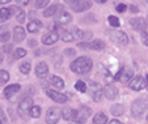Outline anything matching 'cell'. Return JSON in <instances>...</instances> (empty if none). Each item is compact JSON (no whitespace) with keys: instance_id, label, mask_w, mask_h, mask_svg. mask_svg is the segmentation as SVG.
I'll return each instance as SVG.
<instances>
[{"instance_id":"6da1fadb","label":"cell","mask_w":148,"mask_h":124,"mask_svg":"<svg viewBox=\"0 0 148 124\" xmlns=\"http://www.w3.org/2000/svg\"><path fill=\"white\" fill-rule=\"evenodd\" d=\"M93 67V61L88 56H80L77 58L75 61H72L70 65L71 71L75 72L77 74H84V73H88V72L92 69Z\"/></svg>"},{"instance_id":"7a4b0ae2","label":"cell","mask_w":148,"mask_h":124,"mask_svg":"<svg viewBox=\"0 0 148 124\" xmlns=\"http://www.w3.org/2000/svg\"><path fill=\"white\" fill-rule=\"evenodd\" d=\"M33 107V99L32 98H24L21 102L18 103V107H17V112L21 118L26 119L28 114H30V110Z\"/></svg>"},{"instance_id":"3957f363","label":"cell","mask_w":148,"mask_h":124,"mask_svg":"<svg viewBox=\"0 0 148 124\" xmlns=\"http://www.w3.org/2000/svg\"><path fill=\"white\" fill-rule=\"evenodd\" d=\"M147 106H148L147 101H144V99H136L131 106V115L134 118H140L142 114H144V111L147 110Z\"/></svg>"},{"instance_id":"277c9868","label":"cell","mask_w":148,"mask_h":124,"mask_svg":"<svg viewBox=\"0 0 148 124\" xmlns=\"http://www.w3.org/2000/svg\"><path fill=\"white\" fill-rule=\"evenodd\" d=\"M109 37L113 42L115 43L121 44V46H126V44L129 43V37L126 35L123 31H119V30H113L109 33Z\"/></svg>"},{"instance_id":"5b68a950","label":"cell","mask_w":148,"mask_h":124,"mask_svg":"<svg viewBox=\"0 0 148 124\" xmlns=\"http://www.w3.org/2000/svg\"><path fill=\"white\" fill-rule=\"evenodd\" d=\"M79 47H81V48H90V50H95V51H100V50L105 48L106 44H105L103 41L97 39V41H92V42H80V43H79Z\"/></svg>"},{"instance_id":"8992f818","label":"cell","mask_w":148,"mask_h":124,"mask_svg":"<svg viewBox=\"0 0 148 124\" xmlns=\"http://www.w3.org/2000/svg\"><path fill=\"white\" fill-rule=\"evenodd\" d=\"M90 114H92V110H90L89 107H87V106H81L80 108L77 110V116H76V123L77 124H83L87 121V119L90 116Z\"/></svg>"},{"instance_id":"52a82bcc","label":"cell","mask_w":148,"mask_h":124,"mask_svg":"<svg viewBox=\"0 0 148 124\" xmlns=\"http://www.w3.org/2000/svg\"><path fill=\"white\" fill-rule=\"evenodd\" d=\"M60 118V110L55 107L49 108L47 114H46V123L47 124H56Z\"/></svg>"},{"instance_id":"ba28073f","label":"cell","mask_w":148,"mask_h":124,"mask_svg":"<svg viewBox=\"0 0 148 124\" xmlns=\"http://www.w3.org/2000/svg\"><path fill=\"white\" fill-rule=\"evenodd\" d=\"M68 4L72 7V9L75 12H84V11H87V9H89L90 7H92V3H90V1H81V0L68 1Z\"/></svg>"},{"instance_id":"9c48e42d","label":"cell","mask_w":148,"mask_h":124,"mask_svg":"<svg viewBox=\"0 0 148 124\" xmlns=\"http://www.w3.org/2000/svg\"><path fill=\"white\" fill-rule=\"evenodd\" d=\"M46 94H47L53 101H55V102H58V103H66L67 102V99H68L66 94L58 93V91L51 90V89H46Z\"/></svg>"},{"instance_id":"30bf717a","label":"cell","mask_w":148,"mask_h":124,"mask_svg":"<svg viewBox=\"0 0 148 124\" xmlns=\"http://www.w3.org/2000/svg\"><path fill=\"white\" fill-rule=\"evenodd\" d=\"M130 88L132 89V90H142V89L147 88V84H145V80L142 77V76H136V77H134L131 81H130Z\"/></svg>"},{"instance_id":"8fae6325","label":"cell","mask_w":148,"mask_h":124,"mask_svg":"<svg viewBox=\"0 0 148 124\" xmlns=\"http://www.w3.org/2000/svg\"><path fill=\"white\" fill-rule=\"evenodd\" d=\"M89 86H90V91H92V98L93 101H96V102H100L101 98H102V90H101L100 85L96 82H93V81H89Z\"/></svg>"},{"instance_id":"7c38bea8","label":"cell","mask_w":148,"mask_h":124,"mask_svg":"<svg viewBox=\"0 0 148 124\" xmlns=\"http://www.w3.org/2000/svg\"><path fill=\"white\" fill-rule=\"evenodd\" d=\"M132 77V71L129 68H122L117 74H115V78L121 82H129V80Z\"/></svg>"},{"instance_id":"4fadbf2b","label":"cell","mask_w":148,"mask_h":124,"mask_svg":"<svg viewBox=\"0 0 148 124\" xmlns=\"http://www.w3.org/2000/svg\"><path fill=\"white\" fill-rule=\"evenodd\" d=\"M130 24H131L132 29H134V30H136V31L145 30V29H147V26H148L147 21H145L144 18H142V17H139V18H132L131 21H130Z\"/></svg>"},{"instance_id":"5bb4252c","label":"cell","mask_w":148,"mask_h":124,"mask_svg":"<svg viewBox=\"0 0 148 124\" xmlns=\"http://www.w3.org/2000/svg\"><path fill=\"white\" fill-rule=\"evenodd\" d=\"M72 17H71L70 13H67L66 11H60V13L56 14L55 17V22L58 25H66V24H70Z\"/></svg>"},{"instance_id":"9a60e30c","label":"cell","mask_w":148,"mask_h":124,"mask_svg":"<svg viewBox=\"0 0 148 124\" xmlns=\"http://www.w3.org/2000/svg\"><path fill=\"white\" fill-rule=\"evenodd\" d=\"M58 38H59V34L56 33V31H50V33L45 34V35L42 37V43L50 46V44L55 43V42L58 41Z\"/></svg>"},{"instance_id":"2e32d148","label":"cell","mask_w":148,"mask_h":124,"mask_svg":"<svg viewBox=\"0 0 148 124\" xmlns=\"http://www.w3.org/2000/svg\"><path fill=\"white\" fill-rule=\"evenodd\" d=\"M47 73H49L47 64L43 63V61H41V63L37 64V67H36V74H37V77L43 78V77H46V76H47Z\"/></svg>"},{"instance_id":"e0dca14e","label":"cell","mask_w":148,"mask_h":124,"mask_svg":"<svg viewBox=\"0 0 148 124\" xmlns=\"http://www.w3.org/2000/svg\"><path fill=\"white\" fill-rule=\"evenodd\" d=\"M103 94H105V97H106L108 99L113 101V99L117 98L118 90H117V88H115L114 85H106L105 86V89H103Z\"/></svg>"},{"instance_id":"ac0fdd59","label":"cell","mask_w":148,"mask_h":124,"mask_svg":"<svg viewBox=\"0 0 148 124\" xmlns=\"http://www.w3.org/2000/svg\"><path fill=\"white\" fill-rule=\"evenodd\" d=\"M71 33L73 34V38H75L76 41H85V39H89L90 37H92L90 33H85V31L80 30V29H76V28L72 29Z\"/></svg>"},{"instance_id":"d6986e66","label":"cell","mask_w":148,"mask_h":124,"mask_svg":"<svg viewBox=\"0 0 148 124\" xmlns=\"http://www.w3.org/2000/svg\"><path fill=\"white\" fill-rule=\"evenodd\" d=\"M20 89H21V86H20L18 84H12V85H8L5 89H4V97L8 98V99L12 98V95H14Z\"/></svg>"},{"instance_id":"ffe728a7","label":"cell","mask_w":148,"mask_h":124,"mask_svg":"<svg viewBox=\"0 0 148 124\" xmlns=\"http://www.w3.org/2000/svg\"><path fill=\"white\" fill-rule=\"evenodd\" d=\"M24 38H25V30H24V28L16 26L13 29V41L16 43H20V42L24 41Z\"/></svg>"},{"instance_id":"44dd1931","label":"cell","mask_w":148,"mask_h":124,"mask_svg":"<svg viewBox=\"0 0 148 124\" xmlns=\"http://www.w3.org/2000/svg\"><path fill=\"white\" fill-rule=\"evenodd\" d=\"M14 8H3L0 9V22H5L7 20L11 18V16L13 14Z\"/></svg>"},{"instance_id":"7402d4cb","label":"cell","mask_w":148,"mask_h":124,"mask_svg":"<svg viewBox=\"0 0 148 124\" xmlns=\"http://www.w3.org/2000/svg\"><path fill=\"white\" fill-rule=\"evenodd\" d=\"M76 116H77V110H72L70 107H66L63 110V118L66 120H76Z\"/></svg>"},{"instance_id":"603a6c76","label":"cell","mask_w":148,"mask_h":124,"mask_svg":"<svg viewBox=\"0 0 148 124\" xmlns=\"http://www.w3.org/2000/svg\"><path fill=\"white\" fill-rule=\"evenodd\" d=\"M50 84L55 89H63L64 88V81L62 80L59 76H51L50 77Z\"/></svg>"},{"instance_id":"cb8c5ba5","label":"cell","mask_w":148,"mask_h":124,"mask_svg":"<svg viewBox=\"0 0 148 124\" xmlns=\"http://www.w3.org/2000/svg\"><path fill=\"white\" fill-rule=\"evenodd\" d=\"M41 28H42V22L38 21V20H33V21H30L28 24V30L30 33H37Z\"/></svg>"},{"instance_id":"d4e9b609","label":"cell","mask_w":148,"mask_h":124,"mask_svg":"<svg viewBox=\"0 0 148 124\" xmlns=\"http://www.w3.org/2000/svg\"><path fill=\"white\" fill-rule=\"evenodd\" d=\"M59 9H62V7L59 5V4H54V5L49 7V8H46L45 11H43V16L45 17H51V16H54Z\"/></svg>"},{"instance_id":"484cf974","label":"cell","mask_w":148,"mask_h":124,"mask_svg":"<svg viewBox=\"0 0 148 124\" xmlns=\"http://www.w3.org/2000/svg\"><path fill=\"white\" fill-rule=\"evenodd\" d=\"M106 123H108V116L102 112H98L93 118V124H106Z\"/></svg>"},{"instance_id":"4316f807","label":"cell","mask_w":148,"mask_h":124,"mask_svg":"<svg viewBox=\"0 0 148 124\" xmlns=\"http://www.w3.org/2000/svg\"><path fill=\"white\" fill-rule=\"evenodd\" d=\"M110 111H112L113 115H117V116H121L125 114V107H123L122 105H114L112 108H110Z\"/></svg>"},{"instance_id":"83f0119b","label":"cell","mask_w":148,"mask_h":124,"mask_svg":"<svg viewBox=\"0 0 148 124\" xmlns=\"http://www.w3.org/2000/svg\"><path fill=\"white\" fill-rule=\"evenodd\" d=\"M14 12H16V18H17V21L23 24V22L25 21V13H24V9H21V8H14Z\"/></svg>"},{"instance_id":"f1b7e54d","label":"cell","mask_w":148,"mask_h":124,"mask_svg":"<svg viewBox=\"0 0 148 124\" xmlns=\"http://www.w3.org/2000/svg\"><path fill=\"white\" fill-rule=\"evenodd\" d=\"M75 89L79 90L80 93H85V91H87V84L84 82V81H76Z\"/></svg>"},{"instance_id":"f546056e","label":"cell","mask_w":148,"mask_h":124,"mask_svg":"<svg viewBox=\"0 0 148 124\" xmlns=\"http://www.w3.org/2000/svg\"><path fill=\"white\" fill-rule=\"evenodd\" d=\"M30 68H32V65L29 61H24V63L20 65V71H21V73H24V74H28L29 72H30Z\"/></svg>"},{"instance_id":"4dcf8cb0","label":"cell","mask_w":148,"mask_h":124,"mask_svg":"<svg viewBox=\"0 0 148 124\" xmlns=\"http://www.w3.org/2000/svg\"><path fill=\"white\" fill-rule=\"evenodd\" d=\"M62 39L64 42H72L75 41V38H73V34L71 33V31H63L62 33Z\"/></svg>"},{"instance_id":"1f68e13d","label":"cell","mask_w":148,"mask_h":124,"mask_svg":"<svg viewBox=\"0 0 148 124\" xmlns=\"http://www.w3.org/2000/svg\"><path fill=\"white\" fill-rule=\"evenodd\" d=\"M9 80V74L7 71L4 69H0V84H4V82H8Z\"/></svg>"},{"instance_id":"d6a6232c","label":"cell","mask_w":148,"mask_h":124,"mask_svg":"<svg viewBox=\"0 0 148 124\" xmlns=\"http://www.w3.org/2000/svg\"><path fill=\"white\" fill-rule=\"evenodd\" d=\"M26 55V51L24 48H17L14 50L13 52V59H20V58H24Z\"/></svg>"},{"instance_id":"836d02e7","label":"cell","mask_w":148,"mask_h":124,"mask_svg":"<svg viewBox=\"0 0 148 124\" xmlns=\"http://www.w3.org/2000/svg\"><path fill=\"white\" fill-rule=\"evenodd\" d=\"M39 115H41V107H38V106H33L30 110V116L32 118H39Z\"/></svg>"},{"instance_id":"e575fe53","label":"cell","mask_w":148,"mask_h":124,"mask_svg":"<svg viewBox=\"0 0 148 124\" xmlns=\"http://www.w3.org/2000/svg\"><path fill=\"white\" fill-rule=\"evenodd\" d=\"M108 20H109V24L112 25V26H114V28H119V25H121L119 20H118L115 16H109V18Z\"/></svg>"},{"instance_id":"d590c367","label":"cell","mask_w":148,"mask_h":124,"mask_svg":"<svg viewBox=\"0 0 148 124\" xmlns=\"http://www.w3.org/2000/svg\"><path fill=\"white\" fill-rule=\"evenodd\" d=\"M9 38H11V33H9V31H4V33H0V42L5 43V42L9 41Z\"/></svg>"},{"instance_id":"8d00e7d4","label":"cell","mask_w":148,"mask_h":124,"mask_svg":"<svg viewBox=\"0 0 148 124\" xmlns=\"http://www.w3.org/2000/svg\"><path fill=\"white\" fill-rule=\"evenodd\" d=\"M0 124H8V119H7L3 108H0Z\"/></svg>"},{"instance_id":"74e56055","label":"cell","mask_w":148,"mask_h":124,"mask_svg":"<svg viewBox=\"0 0 148 124\" xmlns=\"http://www.w3.org/2000/svg\"><path fill=\"white\" fill-rule=\"evenodd\" d=\"M47 4H49L47 0H42V1H38V0H37V1H34V5H36L37 8H45Z\"/></svg>"},{"instance_id":"f35d334b","label":"cell","mask_w":148,"mask_h":124,"mask_svg":"<svg viewBox=\"0 0 148 124\" xmlns=\"http://www.w3.org/2000/svg\"><path fill=\"white\" fill-rule=\"evenodd\" d=\"M126 9H127L126 4H118L117 8H115V11H117V12H121V13H122V12H125Z\"/></svg>"},{"instance_id":"ab89813d","label":"cell","mask_w":148,"mask_h":124,"mask_svg":"<svg viewBox=\"0 0 148 124\" xmlns=\"http://www.w3.org/2000/svg\"><path fill=\"white\" fill-rule=\"evenodd\" d=\"M142 41L145 46H148V31H145V33L142 34Z\"/></svg>"},{"instance_id":"60d3db41","label":"cell","mask_w":148,"mask_h":124,"mask_svg":"<svg viewBox=\"0 0 148 124\" xmlns=\"http://www.w3.org/2000/svg\"><path fill=\"white\" fill-rule=\"evenodd\" d=\"M64 54H66L67 56H73V55L76 54V51H75L73 48H67V50L64 51Z\"/></svg>"},{"instance_id":"b9f144b4","label":"cell","mask_w":148,"mask_h":124,"mask_svg":"<svg viewBox=\"0 0 148 124\" xmlns=\"http://www.w3.org/2000/svg\"><path fill=\"white\" fill-rule=\"evenodd\" d=\"M12 48H13V47H12L11 44H7V46H4L3 51H4V52H7V54H8V52H11V50H12Z\"/></svg>"},{"instance_id":"7bdbcfd3","label":"cell","mask_w":148,"mask_h":124,"mask_svg":"<svg viewBox=\"0 0 148 124\" xmlns=\"http://www.w3.org/2000/svg\"><path fill=\"white\" fill-rule=\"evenodd\" d=\"M130 11H131L132 13H136V12L139 11V9H138V7H136V5H131V7H130Z\"/></svg>"},{"instance_id":"ee69618b","label":"cell","mask_w":148,"mask_h":124,"mask_svg":"<svg viewBox=\"0 0 148 124\" xmlns=\"http://www.w3.org/2000/svg\"><path fill=\"white\" fill-rule=\"evenodd\" d=\"M36 44H37V42L34 41V39H29V46H30V47L36 46Z\"/></svg>"},{"instance_id":"f6af8a7d","label":"cell","mask_w":148,"mask_h":124,"mask_svg":"<svg viewBox=\"0 0 148 124\" xmlns=\"http://www.w3.org/2000/svg\"><path fill=\"white\" fill-rule=\"evenodd\" d=\"M109 124H123V123H122V121L115 120V119H114V120H110V123H109Z\"/></svg>"},{"instance_id":"bcb514c9","label":"cell","mask_w":148,"mask_h":124,"mask_svg":"<svg viewBox=\"0 0 148 124\" xmlns=\"http://www.w3.org/2000/svg\"><path fill=\"white\" fill-rule=\"evenodd\" d=\"M17 4H20V5H26V4H29V1H17Z\"/></svg>"},{"instance_id":"7dc6e473","label":"cell","mask_w":148,"mask_h":124,"mask_svg":"<svg viewBox=\"0 0 148 124\" xmlns=\"http://www.w3.org/2000/svg\"><path fill=\"white\" fill-rule=\"evenodd\" d=\"M9 0H0V4H8Z\"/></svg>"},{"instance_id":"c3c4849f","label":"cell","mask_w":148,"mask_h":124,"mask_svg":"<svg viewBox=\"0 0 148 124\" xmlns=\"http://www.w3.org/2000/svg\"><path fill=\"white\" fill-rule=\"evenodd\" d=\"M3 54H1V52H0V64H1V63H3Z\"/></svg>"},{"instance_id":"681fc988","label":"cell","mask_w":148,"mask_h":124,"mask_svg":"<svg viewBox=\"0 0 148 124\" xmlns=\"http://www.w3.org/2000/svg\"><path fill=\"white\" fill-rule=\"evenodd\" d=\"M147 89H148V74H147Z\"/></svg>"},{"instance_id":"f907efd6","label":"cell","mask_w":148,"mask_h":124,"mask_svg":"<svg viewBox=\"0 0 148 124\" xmlns=\"http://www.w3.org/2000/svg\"><path fill=\"white\" fill-rule=\"evenodd\" d=\"M147 120H148V116H147Z\"/></svg>"}]
</instances>
